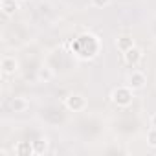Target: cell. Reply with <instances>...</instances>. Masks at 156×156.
<instances>
[{
    "label": "cell",
    "instance_id": "cell-1",
    "mask_svg": "<svg viewBox=\"0 0 156 156\" xmlns=\"http://www.w3.org/2000/svg\"><path fill=\"white\" fill-rule=\"evenodd\" d=\"M110 99H112V103H114L116 107H119V108H127V107H130L132 101H134V90H132L129 85H125V87H118V88L112 90Z\"/></svg>",
    "mask_w": 156,
    "mask_h": 156
},
{
    "label": "cell",
    "instance_id": "cell-2",
    "mask_svg": "<svg viewBox=\"0 0 156 156\" xmlns=\"http://www.w3.org/2000/svg\"><path fill=\"white\" fill-rule=\"evenodd\" d=\"M64 107L70 112H83L88 107V101H87V98L83 94H70L64 99Z\"/></svg>",
    "mask_w": 156,
    "mask_h": 156
},
{
    "label": "cell",
    "instance_id": "cell-3",
    "mask_svg": "<svg viewBox=\"0 0 156 156\" xmlns=\"http://www.w3.org/2000/svg\"><path fill=\"white\" fill-rule=\"evenodd\" d=\"M127 85L136 92V90H143L145 85H147V75L140 70H134L129 77H127Z\"/></svg>",
    "mask_w": 156,
    "mask_h": 156
},
{
    "label": "cell",
    "instance_id": "cell-4",
    "mask_svg": "<svg viewBox=\"0 0 156 156\" xmlns=\"http://www.w3.org/2000/svg\"><path fill=\"white\" fill-rule=\"evenodd\" d=\"M0 68H2V73L4 75H15L17 70H19V61L15 57H11V55H6V57H2Z\"/></svg>",
    "mask_w": 156,
    "mask_h": 156
},
{
    "label": "cell",
    "instance_id": "cell-5",
    "mask_svg": "<svg viewBox=\"0 0 156 156\" xmlns=\"http://www.w3.org/2000/svg\"><path fill=\"white\" fill-rule=\"evenodd\" d=\"M141 57H143V51L140 50V48H130V50H127L125 53H123V61L127 62V64H130V66H136L140 61H141Z\"/></svg>",
    "mask_w": 156,
    "mask_h": 156
},
{
    "label": "cell",
    "instance_id": "cell-6",
    "mask_svg": "<svg viewBox=\"0 0 156 156\" xmlns=\"http://www.w3.org/2000/svg\"><path fill=\"white\" fill-rule=\"evenodd\" d=\"M9 107L13 112H26L30 108V101L24 98V96H15L11 101H9Z\"/></svg>",
    "mask_w": 156,
    "mask_h": 156
},
{
    "label": "cell",
    "instance_id": "cell-7",
    "mask_svg": "<svg viewBox=\"0 0 156 156\" xmlns=\"http://www.w3.org/2000/svg\"><path fill=\"white\" fill-rule=\"evenodd\" d=\"M0 9L6 17H13L19 11V0H2L0 2Z\"/></svg>",
    "mask_w": 156,
    "mask_h": 156
},
{
    "label": "cell",
    "instance_id": "cell-8",
    "mask_svg": "<svg viewBox=\"0 0 156 156\" xmlns=\"http://www.w3.org/2000/svg\"><path fill=\"white\" fill-rule=\"evenodd\" d=\"M136 44H134V39L130 37V35H119L118 39H116V48L121 51V53H125L127 50H130V48H134Z\"/></svg>",
    "mask_w": 156,
    "mask_h": 156
},
{
    "label": "cell",
    "instance_id": "cell-9",
    "mask_svg": "<svg viewBox=\"0 0 156 156\" xmlns=\"http://www.w3.org/2000/svg\"><path fill=\"white\" fill-rule=\"evenodd\" d=\"M15 154L17 156H31V154H35L33 143H30V141H19L15 145Z\"/></svg>",
    "mask_w": 156,
    "mask_h": 156
},
{
    "label": "cell",
    "instance_id": "cell-10",
    "mask_svg": "<svg viewBox=\"0 0 156 156\" xmlns=\"http://www.w3.org/2000/svg\"><path fill=\"white\" fill-rule=\"evenodd\" d=\"M31 143H33L35 154H46V152L50 151V141H48L46 138H39V140H35V141H31Z\"/></svg>",
    "mask_w": 156,
    "mask_h": 156
},
{
    "label": "cell",
    "instance_id": "cell-11",
    "mask_svg": "<svg viewBox=\"0 0 156 156\" xmlns=\"http://www.w3.org/2000/svg\"><path fill=\"white\" fill-rule=\"evenodd\" d=\"M37 77H39V81H41V83H50V81L53 79V72H51V68L42 66V68H39Z\"/></svg>",
    "mask_w": 156,
    "mask_h": 156
},
{
    "label": "cell",
    "instance_id": "cell-12",
    "mask_svg": "<svg viewBox=\"0 0 156 156\" xmlns=\"http://www.w3.org/2000/svg\"><path fill=\"white\" fill-rule=\"evenodd\" d=\"M147 145L152 147V149H156V129H152V127L147 132Z\"/></svg>",
    "mask_w": 156,
    "mask_h": 156
},
{
    "label": "cell",
    "instance_id": "cell-13",
    "mask_svg": "<svg viewBox=\"0 0 156 156\" xmlns=\"http://www.w3.org/2000/svg\"><path fill=\"white\" fill-rule=\"evenodd\" d=\"M90 4L94 8H98V9H103V8L110 6V0H90Z\"/></svg>",
    "mask_w": 156,
    "mask_h": 156
},
{
    "label": "cell",
    "instance_id": "cell-14",
    "mask_svg": "<svg viewBox=\"0 0 156 156\" xmlns=\"http://www.w3.org/2000/svg\"><path fill=\"white\" fill-rule=\"evenodd\" d=\"M151 127H152V129H156V114H152V116H151Z\"/></svg>",
    "mask_w": 156,
    "mask_h": 156
},
{
    "label": "cell",
    "instance_id": "cell-15",
    "mask_svg": "<svg viewBox=\"0 0 156 156\" xmlns=\"http://www.w3.org/2000/svg\"><path fill=\"white\" fill-rule=\"evenodd\" d=\"M22 2H28V0H22Z\"/></svg>",
    "mask_w": 156,
    "mask_h": 156
}]
</instances>
